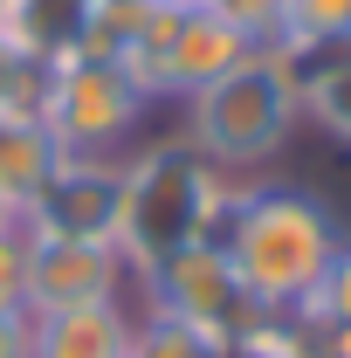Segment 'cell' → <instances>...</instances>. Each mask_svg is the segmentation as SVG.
Here are the masks:
<instances>
[{
    "label": "cell",
    "mask_w": 351,
    "mask_h": 358,
    "mask_svg": "<svg viewBox=\"0 0 351 358\" xmlns=\"http://www.w3.org/2000/svg\"><path fill=\"white\" fill-rule=\"evenodd\" d=\"M227 268L262 310H303L338 255L345 227L310 186H241L214 227Z\"/></svg>",
    "instance_id": "obj_1"
},
{
    "label": "cell",
    "mask_w": 351,
    "mask_h": 358,
    "mask_svg": "<svg viewBox=\"0 0 351 358\" xmlns=\"http://www.w3.org/2000/svg\"><path fill=\"white\" fill-rule=\"evenodd\" d=\"M303 117V76L289 55L255 48L248 62H234L227 76L186 96V145L214 166V173H255L268 166Z\"/></svg>",
    "instance_id": "obj_2"
},
{
    "label": "cell",
    "mask_w": 351,
    "mask_h": 358,
    "mask_svg": "<svg viewBox=\"0 0 351 358\" xmlns=\"http://www.w3.org/2000/svg\"><path fill=\"white\" fill-rule=\"evenodd\" d=\"M227 200H234L227 173H214L186 138L138 152L131 166H124V227H117V255L131 268V282H145L179 248L214 241Z\"/></svg>",
    "instance_id": "obj_3"
},
{
    "label": "cell",
    "mask_w": 351,
    "mask_h": 358,
    "mask_svg": "<svg viewBox=\"0 0 351 358\" xmlns=\"http://www.w3.org/2000/svg\"><path fill=\"white\" fill-rule=\"evenodd\" d=\"M145 103H152V90L138 83L124 62H110V55H62L48 69L42 131L55 138L62 159H103L110 145L131 138Z\"/></svg>",
    "instance_id": "obj_4"
},
{
    "label": "cell",
    "mask_w": 351,
    "mask_h": 358,
    "mask_svg": "<svg viewBox=\"0 0 351 358\" xmlns=\"http://www.w3.org/2000/svg\"><path fill=\"white\" fill-rule=\"evenodd\" d=\"M138 289H145V310H166V317H179V324H193V331L214 338L227 358H234V345L268 317L262 303L241 289V275L227 268L220 241H193V248L166 255Z\"/></svg>",
    "instance_id": "obj_5"
},
{
    "label": "cell",
    "mask_w": 351,
    "mask_h": 358,
    "mask_svg": "<svg viewBox=\"0 0 351 358\" xmlns=\"http://www.w3.org/2000/svg\"><path fill=\"white\" fill-rule=\"evenodd\" d=\"M28 234H55V241H103L117 248L124 227V166L110 159H62L48 186L35 193V207L21 214Z\"/></svg>",
    "instance_id": "obj_6"
},
{
    "label": "cell",
    "mask_w": 351,
    "mask_h": 358,
    "mask_svg": "<svg viewBox=\"0 0 351 358\" xmlns=\"http://www.w3.org/2000/svg\"><path fill=\"white\" fill-rule=\"evenodd\" d=\"M131 289V268L103 241H55L28 234V310H76V303H110Z\"/></svg>",
    "instance_id": "obj_7"
},
{
    "label": "cell",
    "mask_w": 351,
    "mask_h": 358,
    "mask_svg": "<svg viewBox=\"0 0 351 358\" xmlns=\"http://www.w3.org/2000/svg\"><path fill=\"white\" fill-rule=\"evenodd\" d=\"M248 55H255V42L241 28H227L214 7H179L173 35H166V55H159V90L193 96V90H207L214 76H227Z\"/></svg>",
    "instance_id": "obj_8"
},
{
    "label": "cell",
    "mask_w": 351,
    "mask_h": 358,
    "mask_svg": "<svg viewBox=\"0 0 351 358\" xmlns=\"http://www.w3.org/2000/svg\"><path fill=\"white\" fill-rule=\"evenodd\" d=\"M21 324H28V358H131L138 310L110 296L76 310H21Z\"/></svg>",
    "instance_id": "obj_9"
},
{
    "label": "cell",
    "mask_w": 351,
    "mask_h": 358,
    "mask_svg": "<svg viewBox=\"0 0 351 358\" xmlns=\"http://www.w3.org/2000/svg\"><path fill=\"white\" fill-rule=\"evenodd\" d=\"M55 166H62V152L35 117H0V207L7 214H28Z\"/></svg>",
    "instance_id": "obj_10"
},
{
    "label": "cell",
    "mask_w": 351,
    "mask_h": 358,
    "mask_svg": "<svg viewBox=\"0 0 351 358\" xmlns=\"http://www.w3.org/2000/svg\"><path fill=\"white\" fill-rule=\"evenodd\" d=\"M268 48L289 55L296 69H310L317 55L351 48V0H282V28Z\"/></svg>",
    "instance_id": "obj_11"
},
{
    "label": "cell",
    "mask_w": 351,
    "mask_h": 358,
    "mask_svg": "<svg viewBox=\"0 0 351 358\" xmlns=\"http://www.w3.org/2000/svg\"><path fill=\"white\" fill-rule=\"evenodd\" d=\"M296 76H303V117H317V124L351 152V48L317 55V62L296 69Z\"/></svg>",
    "instance_id": "obj_12"
},
{
    "label": "cell",
    "mask_w": 351,
    "mask_h": 358,
    "mask_svg": "<svg viewBox=\"0 0 351 358\" xmlns=\"http://www.w3.org/2000/svg\"><path fill=\"white\" fill-rule=\"evenodd\" d=\"M131 358H227L214 338H200L193 324H179L166 310H145L131 324Z\"/></svg>",
    "instance_id": "obj_13"
},
{
    "label": "cell",
    "mask_w": 351,
    "mask_h": 358,
    "mask_svg": "<svg viewBox=\"0 0 351 358\" xmlns=\"http://www.w3.org/2000/svg\"><path fill=\"white\" fill-rule=\"evenodd\" d=\"M28 310V227L0 221V317Z\"/></svg>",
    "instance_id": "obj_14"
},
{
    "label": "cell",
    "mask_w": 351,
    "mask_h": 358,
    "mask_svg": "<svg viewBox=\"0 0 351 358\" xmlns=\"http://www.w3.org/2000/svg\"><path fill=\"white\" fill-rule=\"evenodd\" d=\"M296 317H310V324H351V241H338V255L324 268L317 296H310Z\"/></svg>",
    "instance_id": "obj_15"
},
{
    "label": "cell",
    "mask_w": 351,
    "mask_h": 358,
    "mask_svg": "<svg viewBox=\"0 0 351 358\" xmlns=\"http://www.w3.org/2000/svg\"><path fill=\"white\" fill-rule=\"evenodd\" d=\"M227 28H241L255 48H268L275 42V28H282V0H207Z\"/></svg>",
    "instance_id": "obj_16"
},
{
    "label": "cell",
    "mask_w": 351,
    "mask_h": 358,
    "mask_svg": "<svg viewBox=\"0 0 351 358\" xmlns=\"http://www.w3.org/2000/svg\"><path fill=\"white\" fill-rule=\"evenodd\" d=\"M0 358H28V324L21 317H0Z\"/></svg>",
    "instance_id": "obj_17"
},
{
    "label": "cell",
    "mask_w": 351,
    "mask_h": 358,
    "mask_svg": "<svg viewBox=\"0 0 351 358\" xmlns=\"http://www.w3.org/2000/svg\"><path fill=\"white\" fill-rule=\"evenodd\" d=\"M14 69H21V48L0 35V110H7V90H14Z\"/></svg>",
    "instance_id": "obj_18"
}]
</instances>
